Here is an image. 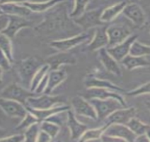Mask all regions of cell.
Returning a JSON list of instances; mask_svg holds the SVG:
<instances>
[{
	"mask_svg": "<svg viewBox=\"0 0 150 142\" xmlns=\"http://www.w3.org/2000/svg\"><path fill=\"white\" fill-rule=\"evenodd\" d=\"M40 122L38 119L35 116H34L31 112H28L25 114V116L23 119H21V121L19 123L18 126L16 127V129L17 131H23V130H25L27 128L29 127L32 124H35V123Z\"/></svg>",
	"mask_w": 150,
	"mask_h": 142,
	"instance_id": "obj_35",
	"label": "cell"
},
{
	"mask_svg": "<svg viewBox=\"0 0 150 142\" xmlns=\"http://www.w3.org/2000/svg\"><path fill=\"white\" fill-rule=\"evenodd\" d=\"M0 8L5 14L13 15L25 17L30 14L31 11L28 7L21 4L16 3H6L0 4Z\"/></svg>",
	"mask_w": 150,
	"mask_h": 142,
	"instance_id": "obj_24",
	"label": "cell"
},
{
	"mask_svg": "<svg viewBox=\"0 0 150 142\" xmlns=\"http://www.w3.org/2000/svg\"><path fill=\"white\" fill-rule=\"evenodd\" d=\"M0 109L10 117L23 119L28 113L25 105L16 101L0 97Z\"/></svg>",
	"mask_w": 150,
	"mask_h": 142,
	"instance_id": "obj_7",
	"label": "cell"
},
{
	"mask_svg": "<svg viewBox=\"0 0 150 142\" xmlns=\"http://www.w3.org/2000/svg\"><path fill=\"white\" fill-rule=\"evenodd\" d=\"M65 23H67V17L64 16V13L53 14L50 15L45 21L42 22L41 24L38 25L36 29L40 31L52 32L59 29Z\"/></svg>",
	"mask_w": 150,
	"mask_h": 142,
	"instance_id": "obj_15",
	"label": "cell"
},
{
	"mask_svg": "<svg viewBox=\"0 0 150 142\" xmlns=\"http://www.w3.org/2000/svg\"><path fill=\"white\" fill-rule=\"evenodd\" d=\"M131 1H132V2H134V3H136V2H137V1H139V0H131Z\"/></svg>",
	"mask_w": 150,
	"mask_h": 142,
	"instance_id": "obj_49",
	"label": "cell"
},
{
	"mask_svg": "<svg viewBox=\"0 0 150 142\" xmlns=\"http://www.w3.org/2000/svg\"><path fill=\"white\" fill-rule=\"evenodd\" d=\"M88 100L96 110L97 118L99 120L105 119L111 113L117 109L124 107L119 101L112 98L105 100L93 98Z\"/></svg>",
	"mask_w": 150,
	"mask_h": 142,
	"instance_id": "obj_2",
	"label": "cell"
},
{
	"mask_svg": "<svg viewBox=\"0 0 150 142\" xmlns=\"http://www.w3.org/2000/svg\"><path fill=\"white\" fill-rule=\"evenodd\" d=\"M126 126L129 128L136 136L145 134L147 129H149V125L144 124L142 121L136 118H132L126 124Z\"/></svg>",
	"mask_w": 150,
	"mask_h": 142,
	"instance_id": "obj_28",
	"label": "cell"
},
{
	"mask_svg": "<svg viewBox=\"0 0 150 142\" xmlns=\"http://www.w3.org/2000/svg\"><path fill=\"white\" fill-rule=\"evenodd\" d=\"M108 37V46H116L127 39L130 35L128 27L122 24H113L106 29Z\"/></svg>",
	"mask_w": 150,
	"mask_h": 142,
	"instance_id": "obj_11",
	"label": "cell"
},
{
	"mask_svg": "<svg viewBox=\"0 0 150 142\" xmlns=\"http://www.w3.org/2000/svg\"><path fill=\"white\" fill-rule=\"evenodd\" d=\"M129 55L134 56H143L145 57L150 55V46L145 45L142 43L134 41L129 50Z\"/></svg>",
	"mask_w": 150,
	"mask_h": 142,
	"instance_id": "obj_31",
	"label": "cell"
},
{
	"mask_svg": "<svg viewBox=\"0 0 150 142\" xmlns=\"http://www.w3.org/2000/svg\"><path fill=\"white\" fill-rule=\"evenodd\" d=\"M3 70L1 69V68H0V83H1V81H2V73H3Z\"/></svg>",
	"mask_w": 150,
	"mask_h": 142,
	"instance_id": "obj_46",
	"label": "cell"
},
{
	"mask_svg": "<svg viewBox=\"0 0 150 142\" xmlns=\"http://www.w3.org/2000/svg\"><path fill=\"white\" fill-rule=\"evenodd\" d=\"M25 1H33V0H0V4L6 3H16V4H22Z\"/></svg>",
	"mask_w": 150,
	"mask_h": 142,
	"instance_id": "obj_43",
	"label": "cell"
},
{
	"mask_svg": "<svg viewBox=\"0 0 150 142\" xmlns=\"http://www.w3.org/2000/svg\"><path fill=\"white\" fill-rule=\"evenodd\" d=\"M93 35L90 33H83L74 36L58 41H53L50 43V46L59 51H67L76 46L87 41L88 39H92Z\"/></svg>",
	"mask_w": 150,
	"mask_h": 142,
	"instance_id": "obj_5",
	"label": "cell"
},
{
	"mask_svg": "<svg viewBox=\"0 0 150 142\" xmlns=\"http://www.w3.org/2000/svg\"><path fill=\"white\" fill-rule=\"evenodd\" d=\"M67 124L70 131L71 138L73 140H79L83 133L88 129L87 126L77 120L74 113L70 109L67 111Z\"/></svg>",
	"mask_w": 150,
	"mask_h": 142,
	"instance_id": "obj_20",
	"label": "cell"
},
{
	"mask_svg": "<svg viewBox=\"0 0 150 142\" xmlns=\"http://www.w3.org/2000/svg\"><path fill=\"white\" fill-rule=\"evenodd\" d=\"M0 68L4 71H8L11 68V61L1 50H0Z\"/></svg>",
	"mask_w": 150,
	"mask_h": 142,
	"instance_id": "obj_38",
	"label": "cell"
},
{
	"mask_svg": "<svg viewBox=\"0 0 150 142\" xmlns=\"http://www.w3.org/2000/svg\"><path fill=\"white\" fill-rule=\"evenodd\" d=\"M52 140V138L47 133H46L45 131H42L40 129V132H39L38 136L37 141H40V142H46V141H50Z\"/></svg>",
	"mask_w": 150,
	"mask_h": 142,
	"instance_id": "obj_42",
	"label": "cell"
},
{
	"mask_svg": "<svg viewBox=\"0 0 150 142\" xmlns=\"http://www.w3.org/2000/svg\"><path fill=\"white\" fill-rule=\"evenodd\" d=\"M107 126H108V124H105V125L101 126V127L96 128V129H87L82 134V136L79 138V141H86L99 139V138H101L102 135L104 133Z\"/></svg>",
	"mask_w": 150,
	"mask_h": 142,
	"instance_id": "obj_30",
	"label": "cell"
},
{
	"mask_svg": "<svg viewBox=\"0 0 150 142\" xmlns=\"http://www.w3.org/2000/svg\"><path fill=\"white\" fill-rule=\"evenodd\" d=\"M42 65L38 60L33 57L27 58L19 63L17 71L23 85H28L30 88L34 75Z\"/></svg>",
	"mask_w": 150,
	"mask_h": 142,
	"instance_id": "obj_1",
	"label": "cell"
},
{
	"mask_svg": "<svg viewBox=\"0 0 150 142\" xmlns=\"http://www.w3.org/2000/svg\"><path fill=\"white\" fill-rule=\"evenodd\" d=\"M145 134L146 135V136H147L148 138H149V141H150V126L149 127V129H147V131H146V132Z\"/></svg>",
	"mask_w": 150,
	"mask_h": 142,
	"instance_id": "obj_45",
	"label": "cell"
},
{
	"mask_svg": "<svg viewBox=\"0 0 150 142\" xmlns=\"http://www.w3.org/2000/svg\"><path fill=\"white\" fill-rule=\"evenodd\" d=\"M98 59L103 64V67L109 73L117 76H120L122 75V71L117 63L118 62L108 54L105 48H102L98 50Z\"/></svg>",
	"mask_w": 150,
	"mask_h": 142,
	"instance_id": "obj_19",
	"label": "cell"
},
{
	"mask_svg": "<svg viewBox=\"0 0 150 142\" xmlns=\"http://www.w3.org/2000/svg\"><path fill=\"white\" fill-rule=\"evenodd\" d=\"M0 50L7 56L11 63L13 62V47L11 39L2 33L0 34Z\"/></svg>",
	"mask_w": 150,
	"mask_h": 142,
	"instance_id": "obj_29",
	"label": "cell"
},
{
	"mask_svg": "<svg viewBox=\"0 0 150 142\" xmlns=\"http://www.w3.org/2000/svg\"><path fill=\"white\" fill-rule=\"evenodd\" d=\"M86 100H90V99H100V100H105V99L112 98L115 99L120 102V104L126 107V102L124 98L117 93L116 92L112 91V90H108V89L100 88H88L81 95Z\"/></svg>",
	"mask_w": 150,
	"mask_h": 142,
	"instance_id": "obj_6",
	"label": "cell"
},
{
	"mask_svg": "<svg viewBox=\"0 0 150 142\" xmlns=\"http://www.w3.org/2000/svg\"><path fill=\"white\" fill-rule=\"evenodd\" d=\"M138 36H129L127 39L120 44L112 47L107 48L106 50L110 56L117 62H120L126 56L129 54V50L132 44L137 39Z\"/></svg>",
	"mask_w": 150,
	"mask_h": 142,
	"instance_id": "obj_12",
	"label": "cell"
},
{
	"mask_svg": "<svg viewBox=\"0 0 150 142\" xmlns=\"http://www.w3.org/2000/svg\"><path fill=\"white\" fill-rule=\"evenodd\" d=\"M71 106L76 114L86 117L93 120H96L97 114L96 110L88 100L82 96H76L71 100Z\"/></svg>",
	"mask_w": 150,
	"mask_h": 142,
	"instance_id": "obj_10",
	"label": "cell"
},
{
	"mask_svg": "<svg viewBox=\"0 0 150 142\" xmlns=\"http://www.w3.org/2000/svg\"><path fill=\"white\" fill-rule=\"evenodd\" d=\"M26 108L28 112H31L34 116H35L37 119H38V121L40 122L42 121L46 120L53 114L61 112H64V111L69 110V109H70V107L67 105H60L45 109H34L30 108L29 107H26Z\"/></svg>",
	"mask_w": 150,
	"mask_h": 142,
	"instance_id": "obj_22",
	"label": "cell"
},
{
	"mask_svg": "<svg viewBox=\"0 0 150 142\" xmlns=\"http://www.w3.org/2000/svg\"><path fill=\"white\" fill-rule=\"evenodd\" d=\"M76 60L70 53L61 51L60 53L51 56L47 59V64L50 66V71L57 70L62 65H74Z\"/></svg>",
	"mask_w": 150,
	"mask_h": 142,
	"instance_id": "obj_17",
	"label": "cell"
},
{
	"mask_svg": "<svg viewBox=\"0 0 150 142\" xmlns=\"http://www.w3.org/2000/svg\"><path fill=\"white\" fill-rule=\"evenodd\" d=\"M102 11L100 9L91 10L85 11L81 16L74 19V21L77 25L83 29H89L93 27L100 26L104 24L100 20V15Z\"/></svg>",
	"mask_w": 150,
	"mask_h": 142,
	"instance_id": "obj_9",
	"label": "cell"
},
{
	"mask_svg": "<svg viewBox=\"0 0 150 142\" xmlns=\"http://www.w3.org/2000/svg\"><path fill=\"white\" fill-rule=\"evenodd\" d=\"M8 16H9V21L7 26L2 31V34L7 36L11 39L14 38L17 33L22 29L31 26V22L26 19L25 17L13 16V15H8Z\"/></svg>",
	"mask_w": 150,
	"mask_h": 142,
	"instance_id": "obj_13",
	"label": "cell"
},
{
	"mask_svg": "<svg viewBox=\"0 0 150 142\" xmlns=\"http://www.w3.org/2000/svg\"><path fill=\"white\" fill-rule=\"evenodd\" d=\"M65 101L62 96H50L47 94L42 95H35L30 97L27 100L26 107L34 109H45L54 106L62 105Z\"/></svg>",
	"mask_w": 150,
	"mask_h": 142,
	"instance_id": "obj_4",
	"label": "cell"
},
{
	"mask_svg": "<svg viewBox=\"0 0 150 142\" xmlns=\"http://www.w3.org/2000/svg\"><path fill=\"white\" fill-rule=\"evenodd\" d=\"M122 12L137 26H141L145 22V14L144 11L137 3L132 2L131 4H126Z\"/></svg>",
	"mask_w": 150,
	"mask_h": 142,
	"instance_id": "obj_16",
	"label": "cell"
},
{
	"mask_svg": "<svg viewBox=\"0 0 150 142\" xmlns=\"http://www.w3.org/2000/svg\"><path fill=\"white\" fill-rule=\"evenodd\" d=\"M126 4H127L125 1H121V2L117 3L105 9L103 11H102L101 15H100V20L103 23L113 20L118 16L119 14L122 12Z\"/></svg>",
	"mask_w": 150,
	"mask_h": 142,
	"instance_id": "obj_27",
	"label": "cell"
},
{
	"mask_svg": "<svg viewBox=\"0 0 150 142\" xmlns=\"http://www.w3.org/2000/svg\"><path fill=\"white\" fill-rule=\"evenodd\" d=\"M8 21H9V16L7 14H3L0 15V34L2 33L6 27L7 26Z\"/></svg>",
	"mask_w": 150,
	"mask_h": 142,
	"instance_id": "obj_41",
	"label": "cell"
},
{
	"mask_svg": "<svg viewBox=\"0 0 150 142\" xmlns=\"http://www.w3.org/2000/svg\"><path fill=\"white\" fill-rule=\"evenodd\" d=\"M127 95L130 97H135L138 95H146V94H150V82L145 83L144 85H141L139 88L134 89L133 90H131L127 92Z\"/></svg>",
	"mask_w": 150,
	"mask_h": 142,
	"instance_id": "obj_37",
	"label": "cell"
},
{
	"mask_svg": "<svg viewBox=\"0 0 150 142\" xmlns=\"http://www.w3.org/2000/svg\"><path fill=\"white\" fill-rule=\"evenodd\" d=\"M67 78V74L64 70H52L48 72V80L44 94L50 95L52 90L64 82Z\"/></svg>",
	"mask_w": 150,
	"mask_h": 142,
	"instance_id": "obj_21",
	"label": "cell"
},
{
	"mask_svg": "<svg viewBox=\"0 0 150 142\" xmlns=\"http://www.w3.org/2000/svg\"><path fill=\"white\" fill-rule=\"evenodd\" d=\"M145 105H146V107H147V108L150 110V102H146Z\"/></svg>",
	"mask_w": 150,
	"mask_h": 142,
	"instance_id": "obj_47",
	"label": "cell"
},
{
	"mask_svg": "<svg viewBox=\"0 0 150 142\" xmlns=\"http://www.w3.org/2000/svg\"><path fill=\"white\" fill-rule=\"evenodd\" d=\"M47 80H48V73H47L45 75L43 78H42L41 81L40 82V83L38 84V87L35 89V90L34 91L35 94L38 95H41L42 93H44L45 92L46 88H47Z\"/></svg>",
	"mask_w": 150,
	"mask_h": 142,
	"instance_id": "obj_39",
	"label": "cell"
},
{
	"mask_svg": "<svg viewBox=\"0 0 150 142\" xmlns=\"http://www.w3.org/2000/svg\"><path fill=\"white\" fill-rule=\"evenodd\" d=\"M122 66L129 71L138 68L147 67L150 66L149 61L143 56H134L128 54L120 61Z\"/></svg>",
	"mask_w": 150,
	"mask_h": 142,
	"instance_id": "obj_25",
	"label": "cell"
},
{
	"mask_svg": "<svg viewBox=\"0 0 150 142\" xmlns=\"http://www.w3.org/2000/svg\"><path fill=\"white\" fill-rule=\"evenodd\" d=\"M1 97L20 102L26 107L27 100L30 97L38 95L35 92L27 90L24 87L16 83H11L6 86L0 94Z\"/></svg>",
	"mask_w": 150,
	"mask_h": 142,
	"instance_id": "obj_3",
	"label": "cell"
},
{
	"mask_svg": "<svg viewBox=\"0 0 150 142\" xmlns=\"http://www.w3.org/2000/svg\"><path fill=\"white\" fill-rule=\"evenodd\" d=\"M49 71H50V66L47 63L43 64L41 67L39 68L38 71L34 75L33 79L31 80V83H30L29 88L30 91L34 92L38 85V84L40 83V82L41 81L42 78L45 77V75L48 73Z\"/></svg>",
	"mask_w": 150,
	"mask_h": 142,
	"instance_id": "obj_32",
	"label": "cell"
},
{
	"mask_svg": "<svg viewBox=\"0 0 150 142\" xmlns=\"http://www.w3.org/2000/svg\"><path fill=\"white\" fill-rule=\"evenodd\" d=\"M64 0H48L46 1H39V2H35V1H25L22 3L21 4L28 7L31 11L33 12H44L47 10L50 9V8L53 7L56 4L59 2H62Z\"/></svg>",
	"mask_w": 150,
	"mask_h": 142,
	"instance_id": "obj_26",
	"label": "cell"
},
{
	"mask_svg": "<svg viewBox=\"0 0 150 142\" xmlns=\"http://www.w3.org/2000/svg\"><path fill=\"white\" fill-rule=\"evenodd\" d=\"M106 27L100 26L95 30L92 39L88 45V49L91 51H98L108 46V37L106 33Z\"/></svg>",
	"mask_w": 150,
	"mask_h": 142,
	"instance_id": "obj_18",
	"label": "cell"
},
{
	"mask_svg": "<svg viewBox=\"0 0 150 142\" xmlns=\"http://www.w3.org/2000/svg\"><path fill=\"white\" fill-rule=\"evenodd\" d=\"M40 131V122L35 123L32 124L29 127L27 128L24 131V137L25 141L33 142L37 141L38 136L39 132Z\"/></svg>",
	"mask_w": 150,
	"mask_h": 142,
	"instance_id": "obj_34",
	"label": "cell"
},
{
	"mask_svg": "<svg viewBox=\"0 0 150 142\" xmlns=\"http://www.w3.org/2000/svg\"><path fill=\"white\" fill-rule=\"evenodd\" d=\"M89 0H74V7L72 12L69 14L71 18L76 19L85 12Z\"/></svg>",
	"mask_w": 150,
	"mask_h": 142,
	"instance_id": "obj_36",
	"label": "cell"
},
{
	"mask_svg": "<svg viewBox=\"0 0 150 142\" xmlns=\"http://www.w3.org/2000/svg\"><path fill=\"white\" fill-rule=\"evenodd\" d=\"M0 141H11V142H21L25 141V137L23 134H14L11 136H6L1 138Z\"/></svg>",
	"mask_w": 150,
	"mask_h": 142,
	"instance_id": "obj_40",
	"label": "cell"
},
{
	"mask_svg": "<svg viewBox=\"0 0 150 142\" xmlns=\"http://www.w3.org/2000/svg\"><path fill=\"white\" fill-rule=\"evenodd\" d=\"M137 109L135 107H122L113 112L105 119L106 124H125L130 120L132 118L134 117Z\"/></svg>",
	"mask_w": 150,
	"mask_h": 142,
	"instance_id": "obj_14",
	"label": "cell"
},
{
	"mask_svg": "<svg viewBox=\"0 0 150 142\" xmlns=\"http://www.w3.org/2000/svg\"><path fill=\"white\" fill-rule=\"evenodd\" d=\"M103 134L123 141H134L137 137L125 124H108Z\"/></svg>",
	"mask_w": 150,
	"mask_h": 142,
	"instance_id": "obj_8",
	"label": "cell"
},
{
	"mask_svg": "<svg viewBox=\"0 0 150 142\" xmlns=\"http://www.w3.org/2000/svg\"><path fill=\"white\" fill-rule=\"evenodd\" d=\"M70 1H71V0H70Z\"/></svg>",
	"mask_w": 150,
	"mask_h": 142,
	"instance_id": "obj_50",
	"label": "cell"
},
{
	"mask_svg": "<svg viewBox=\"0 0 150 142\" xmlns=\"http://www.w3.org/2000/svg\"><path fill=\"white\" fill-rule=\"evenodd\" d=\"M84 85L86 88H100L108 89L115 92H124L125 90L115 84L110 83L106 80H102L97 78L93 75H88L84 80Z\"/></svg>",
	"mask_w": 150,
	"mask_h": 142,
	"instance_id": "obj_23",
	"label": "cell"
},
{
	"mask_svg": "<svg viewBox=\"0 0 150 142\" xmlns=\"http://www.w3.org/2000/svg\"><path fill=\"white\" fill-rule=\"evenodd\" d=\"M40 129L47 133L52 138L56 137L59 132V130H60V127L58 124L51 122L50 121L44 120L40 121Z\"/></svg>",
	"mask_w": 150,
	"mask_h": 142,
	"instance_id": "obj_33",
	"label": "cell"
},
{
	"mask_svg": "<svg viewBox=\"0 0 150 142\" xmlns=\"http://www.w3.org/2000/svg\"><path fill=\"white\" fill-rule=\"evenodd\" d=\"M3 14H4V12H3V11H2V10H1V9L0 8V15Z\"/></svg>",
	"mask_w": 150,
	"mask_h": 142,
	"instance_id": "obj_48",
	"label": "cell"
},
{
	"mask_svg": "<svg viewBox=\"0 0 150 142\" xmlns=\"http://www.w3.org/2000/svg\"><path fill=\"white\" fill-rule=\"evenodd\" d=\"M8 136V131L6 129L0 128V139L2 138L5 137V136Z\"/></svg>",
	"mask_w": 150,
	"mask_h": 142,
	"instance_id": "obj_44",
	"label": "cell"
}]
</instances>
